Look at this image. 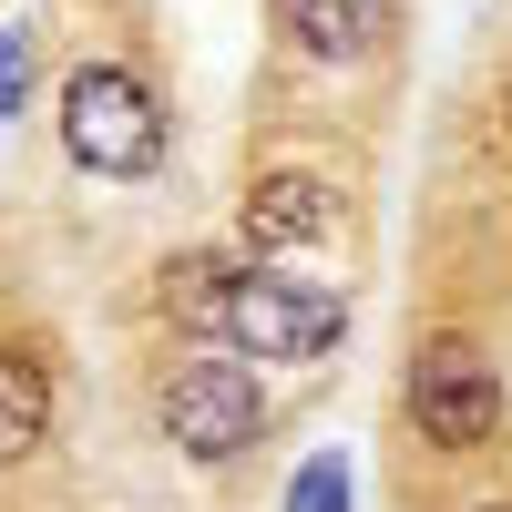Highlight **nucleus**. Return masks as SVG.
Instances as JSON below:
<instances>
[{"label": "nucleus", "mask_w": 512, "mask_h": 512, "mask_svg": "<svg viewBox=\"0 0 512 512\" xmlns=\"http://www.w3.org/2000/svg\"><path fill=\"white\" fill-rule=\"evenodd\" d=\"M62 144L82 175H154L164 164V103L123 62H82L62 82Z\"/></svg>", "instance_id": "1"}, {"label": "nucleus", "mask_w": 512, "mask_h": 512, "mask_svg": "<svg viewBox=\"0 0 512 512\" xmlns=\"http://www.w3.org/2000/svg\"><path fill=\"white\" fill-rule=\"evenodd\" d=\"M502 123H512V93H502Z\"/></svg>", "instance_id": "12"}, {"label": "nucleus", "mask_w": 512, "mask_h": 512, "mask_svg": "<svg viewBox=\"0 0 512 512\" xmlns=\"http://www.w3.org/2000/svg\"><path fill=\"white\" fill-rule=\"evenodd\" d=\"M154 420H164V441H175L185 461H236L256 431H267V390H256L246 359L195 349V359H175L154 379Z\"/></svg>", "instance_id": "2"}, {"label": "nucleus", "mask_w": 512, "mask_h": 512, "mask_svg": "<svg viewBox=\"0 0 512 512\" xmlns=\"http://www.w3.org/2000/svg\"><path fill=\"white\" fill-rule=\"evenodd\" d=\"M328 226H338V205H328V185H318V175H287V164H277V175H256V185H246V236L267 246V256L318 246Z\"/></svg>", "instance_id": "5"}, {"label": "nucleus", "mask_w": 512, "mask_h": 512, "mask_svg": "<svg viewBox=\"0 0 512 512\" xmlns=\"http://www.w3.org/2000/svg\"><path fill=\"white\" fill-rule=\"evenodd\" d=\"M400 400H410V431L431 451H482L502 431V369H492L482 338H461V328L410 349V390Z\"/></svg>", "instance_id": "3"}, {"label": "nucleus", "mask_w": 512, "mask_h": 512, "mask_svg": "<svg viewBox=\"0 0 512 512\" xmlns=\"http://www.w3.org/2000/svg\"><path fill=\"white\" fill-rule=\"evenodd\" d=\"M287 21H297V41H308L318 62L369 52V11H359V0H287Z\"/></svg>", "instance_id": "8"}, {"label": "nucleus", "mask_w": 512, "mask_h": 512, "mask_svg": "<svg viewBox=\"0 0 512 512\" xmlns=\"http://www.w3.org/2000/svg\"><path fill=\"white\" fill-rule=\"evenodd\" d=\"M41 431H52V379H41L31 349H0V472H11V461H31Z\"/></svg>", "instance_id": "6"}, {"label": "nucleus", "mask_w": 512, "mask_h": 512, "mask_svg": "<svg viewBox=\"0 0 512 512\" xmlns=\"http://www.w3.org/2000/svg\"><path fill=\"white\" fill-rule=\"evenodd\" d=\"M236 256H175L164 267V318H185V328H226V308H236Z\"/></svg>", "instance_id": "7"}, {"label": "nucleus", "mask_w": 512, "mask_h": 512, "mask_svg": "<svg viewBox=\"0 0 512 512\" xmlns=\"http://www.w3.org/2000/svg\"><path fill=\"white\" fill-rule=\"evenodd\" d=\"M472 512H512V502H472Z\"/></svg>", "instance_id": "11"}, {"label": "nucleus", "mask_w": 512, "mask_h": 512, "mask_svg": "<svg viewBox=\"0 0 512 512\" xmlns=\"http://www.w3.org/2000/svg\"><path fill=\"white\" fill-rule=\"evenodd\" d=\"M338 328H349V297H338V287L297 277V267H246V277H236V308H226V349L308 369V359H328V349H338Z\"/></svg>", "instance_id": "4"}, {"label": "nucleus", "mask_w": 512, "mask_h": 512, "mask_svg": "<svg viewBox=\"0 0 512 512\" xmlns=\"http://www.w3.org/2000/svg\"><path fill=\"white\" fill-rule=\"evenodd\" d=\"M287 512H349V451H318L308 472H297Z\"/></svg>", "instance_id": "9"}, {"label": "nucleus", "mask_w": 512, "mask_h": 512, "mask_svg": "<svg viewBox=\"0 0 512 512\" xmlns=\"http://www.w3.org/2000/svg\"><path fill=\"white\" fill-rule=\"evenodd\" d=\"M21 93H31V41L0 31V113H21Z\"/></svg>", "instance_id": "10"}]
</instances>
